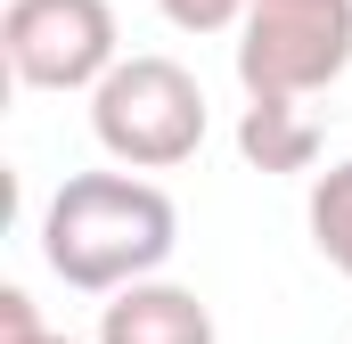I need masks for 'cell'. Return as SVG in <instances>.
Wrapping results in <instances>:
<instances>
[{"label": "cell", "mask_w": 352, "mask_h": 344, "mask_svg": "<svg viewBox=\"0 0 352 344\" xmlns=\"http://www.w3.org/2000/svg\"><path fill=\"white\" fill-rule=\"evenodd\" d=\"M90 131L115 164L173 172L205 148V90L180 58H115L90 90Z\"/></svg>", "instance_id": "2"}, {"label": "cell", "mask_w": 352, "mask_h": 344, "mask_svg": "<svg viewBox=\"0 0 352 344\" xmlns=\"http://www.w3.org/2000/svg\"><path fill=\"white\" fill-rule=\"evenodd\" d=\"M352 66V0H246L238 83L246 98H311Z\"/></svg>", "instance_id": "3"}, {"label": "cell", "mask_w": 352, "mask_h": 344, "mask_svg": "<svg viewBox=\"0 0 352 344\" xmlns=\"http://www.w3.org/2000/svg\"><path fill=\"white\" fill-rule=\"evenodd\" d=\"M25 344H74V336H25Z\"/></svg>", "instance_id": "9"}, {"label": "cell", "mask_w": 352, "mask_h": 344, "mask_svg": "<svg viewBox=\"0 0 352 344\" xmlns=\"http://www.w3.org/2000/svg\"><path fill=\"white\" fill-rule=\"evenodd\" d=\"M156 8L180 33H238V17H246V0H156Z\"/></svg>", "instance_id": "8"}, {"label": "cell", "mask_w": 352, "mask_h": 344, "mask_svg": "<svg viewBox=\"0 0 352 344\" xmlns=\"http://www.w3.org/2000/svg\"><path fill=\"white\" fill-rule=\"evenodd\" d=\"M303 213H311V246L352 279V164H328V172H320Z\"/></svg>", "instance_id": "7"}, {"label": "cell", "mask_w": 352, "mask_h": 344, "mask_svg": "<svg viewBox=\"0 0 352 344\" xmlns=\"http://www.w3.org/2000/svg\"><path fill=\"white\" fill-rule=\"evenodd\" d=\"M115 8L107 0H8L0 17V58L25 90H98L115 50Z\"/></svg>", "instance_id": "4"}, {"label": "cell", "mask_w": 352, "mask_h": 344, "mask_svg": "<svg viewBox=\"0 0 352 344\" xmlns=\"http://www.w3.org/2000/svg\"><path fill=\"white\" fill-rule=\"evenodd\" d=\"M238 148H246L254 172H311L320 164V123L295 98H254L246 123H238Z\"/></svg>", "instance_id": "6"}, {"label": "cell", "mask_w": 352, "mask_h": 344, "mask_svg": "<svg viewBox=\"0 0 352 344\" xmlns=\"http://www.w3.org/2000/svg\"><path fill=\"white\" fill-rule=\"evenodd\" d=\"M98 344H213V312L197 287L173 279H131L98 312Z\"/></svg>", "instance_id": "5"}, {"label": "cell", "mask_w": 352, "mask_h": 344, "mask_svg": "<svg viewBox=\"0 0 352 344\" xmlns=\"http://www.w3.org/2000/svg\"><path fill=\"white\" fill-rule=\"evenodd\" d=\"M180 246V205L140 180V172H74L50 213H41V255L66 287L82 295H115L131 279H156Z\"/></svg>", "instance_id": "1"}]
</instances>
